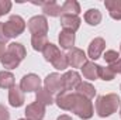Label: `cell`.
I'll return each mask as SVG.
<instances>
[{
  "label": "cell",
  "mask_w": 121,
  "mask_h": 120,
  "mask_svg": "<svg viewBox=\"0 0 121 120\" xmlns=\"http://www.w3.org/2000/svg\"><path fill=\"white\" fill-rule=\"evenodd\" d=\"M31 45L35 51H44V48L48 45L47 35H32L31 37Z\"/></svg>",
  "instance_id": "484cf974"
},
{
  "label": "cell",
  "mask_w": 121,
  "mask_h": 120,
  "mask_svg": "<svg viewBox=\"0 0 121 120\" xmlns=\"http://www.w3.org/2000/svg\"><path fill=\"white\" fill-rule=\"evenodd\" d=\"M76 99H78V93H75V92H60V93H58V96L55 99V103L62 110H70L72 112Z\"/></svg>",
  "instance_id": "8992f818"
},
{
  "label": "cell",
  "mask_w": 121,
  "mask_h": 120,
  "mask_svg": "<svg viewBox=\"0 0 121 120\" xmlns=\"http://www.w3.org/2000/svg\"><path fill=\"white\" fill-rule=\"evenodd\" d=\"M111 69H113V72L114 74H120L121 75V58L117 62H114V64H111V65H108Z\"/></svg>",
  "instance_id": "d6a6232c"
},
{
  "label": "cell",
  "mask_w": 121,
  "mask_h": 120,
  "mask_svg": "<svg viewBox=\"0 0 121 120\" xmlns=\"http://www.w3.org/2000/svg\"><path fill=\"white\" fill-rule=\"evenodd\" d=\"M51 64H52V66H54L55 69H58V71H65V69L69 66V65H68V60H66V55L62 54V52H60Z\"/></svg>",
  "instance_id": "4316f807"
},
{
  "label": "cell",
  "mask_w": 121,
  "mask_h": 120,
  "mask_svg": "<svg viewBox=\"0 0 121 120\" xmlns=\"http://www.w3.org/2000/svg\"><path fill=\"white\" fill-rule=\"evenodd\" d=\"M120 115H121V105H120Z\"/></svg>",
  "instance_id": "74e56055"
},
{
  "label": "cell",
  "mask_w": 121,
  "mask_h": 120,
  "mask_svg": "<svg viewBox=\"0 0 121 120\" xmlns=\"http://www.w3.org/2000/svg\"><path fill=\"white\" fill-rule=\"evenodd\" d=\"M9 37L6 35V32H4V23H0V44H3V45H6L7 42H9Z\"/></svg>",
  "instance_id": "4dcf8cb0"
},
{
  "label": "cell",
  "mask_w": 121,
  "mask_h": 120,
  "mask_svg": "<svg viewBox=\"0 0 121 120\" xmlns=\"http://www.w3.org/2000/svg\"><path fill=\"white\" fill-rule=\"evenodd\" d=\"M42 11L49 17H58V16H62V6H59L54 0L42 1Z\"/></svg>",
  "instance_id": "2e32d148"
},
{
  "label": "cell",
  "mask_w": 121,
  "mask_h": 120,
  "mask_svg": "<svg viewBox=\"0 0 121 120\" xmlns=\"http://www.w3.org/2000/svg\"><path fill=\"white\" fill-rule=\"evenodd\" d=\"M6 51H7V50H6V47H4L3 44H0V58L6 54Z\"/></svg>",
  "instance_id": "836d02e7"
},
{
  "label": "cell",
  "mask_w": 121,
  "mask_h": 120,
  "mask_svg": "<svg viewBox=\"0 0 121 120\" xmlns=\"http://www.w3.org/2000/svg\"><path fill=\"white\" fill-rule=\"evenodd\" d=\"M26 30V21L23 20V17L14 14L11 16L6 23H4V32L9 38H14L18 37L20 34H23V31Z\"/></svg>",
  "instance_id": "7a4b0ae2"
},
{
  "label": "cell",
  "mask_w": 121,
  "mask_h": 120,
  "mask_svg": "<svg viewBox=\"0 0 121 120\" xmlns=\"http://www.w3.org/2000/svg\"><path fill=\"white\" fill-rule=\"evenodd\" d=\"M0 17H1V16H0Z\"/></svg>",
  "instance_id": "ab89813d"
},
{
  "label": "cell",
  "mask_w": 121,
  "mask_h": 120,
  "mask_svg": "<svg viewBox=\"0 0 121 120\" xmlns=\"http://www.w3.org/2000/svg\"><path fill=\"white\" fill-rule=\"evenodd\" d=\"M45 116V106L38 102H32L26 107V119L28 120H42Z\"/></svg>",
  "instance_id": "8fae6325"
},
{
  "label": "cell",
  "mask_w": 121,
  "mask_h": 120,
  "mask_svg": "<svg viewBox=\"0 0 121 120\" xmlns=\"http://www.w3.org/2000/svg\"><path fill=\"white\" fill-rule=\"evenodd\" d=\"M120 89H121V86H120Z\"/></svg>",
  "instance_id": "f35d334b"
},
{
  "label": "cell",
  "mask_w": 121,
  "mask_h": 120,
  "mask_svg": "<svg viewBox=\"0 0 121 120\" xmlns=\"http://www.w3.org/2000/svg\"><path fill=\"white\" fill-rule=\"evenodd\" d=\"M103 58H104V61H106L108 65H111V64L117 62L121 57H120V52H117V51H114V50H108V51H106V52H104Z\"/></svg>",
  "instance_id": "f1b7e54d"
},
{
  "label": "cell",
  "mask_w": 121,
  "mask_h": 120,
  "mask_svg": "<svg viewBox=\"0 0 121 120\" xmlns=\"http://www.w3.org/2000/svg\"><path fill=\"white\" fill-rule=\"evenodd\" d=\"M0 120H10V113L3 105H0Z\"/></svg>",
  "instance_id": "1f68e13d"
},
{
  "label": "cell",
  "mask_w": 121,
  "mask_h": 120,
  "mask_svg": "<svg viewBox=\"0 0 121 120\" xmlns=\"http://www.w3.org/2000/svg\"><path fill=\"white\" fill-rule=\"evenodd\" d=\"M104 6L108 10L111 18L121 20V0H106Z\"/></svg>",
  "instance_id": "e0dca14e"
},
{
  "label": "cell",
  "mask_w": 121,
  "mask_h": 120,
  "mask_svg": "<svg viewBox=\"0 0 121 120\" xmlns=\"http://www.w3.org/2000/svg\"><path fill=\"white\" fill-rule=\"evenodd\" d=\"M65 55H66V60H68V65L70 68H82L87 62V57H86L85 51L80 50V48H75L73 47Z\"/></svg>",
  "instance_id": "5b68a950"
},
{
  "label": "cell",
  "mask_w": 121,
  "mask_h": 120,
  "mask_svg": "<svg viewBox=\"0 0 121 120\" xmlns=\"http://www.w3.org/2000/svg\"><path fill=\"white\" fill-rule=\"evenodd\" d=\"M24 102H26L24 92L21 90L20 86H13L11 89L9 90V103H10V106L20 107V106L24 105Z\"/></svg>",
  "instance_id": "4fadbf2b"
},
{
  "label": "cell",
  "mask_w": 121,
  "mask_h": 120,
  "mask_svg": "<svg viewBox=\"0 0 121 120\" xmlns=\"http://www.w3.org/2000/svg\"><path fill=\"white\" fill-rule=\"evenodd\" d=\"M120 55H121V44H120Z\"/></svg>",
  "instance_id": "d590c367"
},
{
  "label": "cell",
  "mask_w": 121,
  "mask_h": 120,
  "mask_svg": "<svg viewBox=\"0 0 121 120\" xmlns=\"http://www.w3.org/2000/svg\"><path fill=\"white\" fill-rule=\"evenodd\" d=\"M35 102L41 103L42 106H49V105H52L55 100H54L51 92H48L45 88H39V89L35 92Z\"/></svg>",
  "instance_id": "d6986e66"
},
{
  "label": "cell",
  "mask_w": 121,
  "mask_h": 120,
  "mask_svg": "<svg viewBox=\"0 0 121 120\" xmlns=\"http://www.w3.org/2000/svg\"><path fill=\"white\" fill-rule=\"evenodd\" d=\"M120 105L121 100L117 93H108V95L99 96L96 100V113L100 117H108L117 112Z\"/></svg>",
  "instance_id": "6da1fadb"
},
{
  "label": "cell",
  "mask_w": 121,
  "mask_h": 120,
  "mask_svg": "<svg viewBox=\"0 0 121 120\" xmlns=\"http://www.w3.org/2000/svg\"><path fill=\"white\" fill-rule=\"evenodd\" d=\"M104 50H106V41L101 37H96L94 40H91L90 44H89L87 55H89V58L96 61L101 57V54L104 52Z\"/></svg>",
  "instance_id": "30bf717a"
},
{
  "label": "cell",
  "mask_w": 121,
  "mask_h": 120,
  "mask_svg": "<svg viewBox=\"0 0 121 120\" xmlns=\"http://www.w3.org/2000/svg\"><path fill=\"white\" fill-rule=\"evenodd\" d=\"M44 88L51 92V93H60L63 92V88H62V76L59 74L54 72V74H49L45 81H44Z\"/></svg>",
  "instance_id": "9c48e42d"
},
{
  "label": "cell",
  "mask_w": 121,
  "mask_h": 120,
  "mask_svg": "<svg viewBox=\"0 0 121 120\" xmlns=\"http://www.w3.org/2000/svg\"><path fill=\"white\" fill-rule=\"evenodd\" d=\"M59 45L65 50H70L75 45V32L68 30H62L59 34Z\"/></svg>",
  "instance_id": "ac0fdd59"
},
{
  "label": "cell",
  "mask_w": 121,
  "mask_h": 120,
  "mask_svg": "<svg viewBox=\"0 0 121 120\" xmlns=\"http://www.w3.org/2000/svg\"><path fill=\"white\" fill-rule=\"evenodd\" d=\"M56 120H72V117H70V116H68V115H60Z\"/></svg>",
  "instance_id": "e575fe53"
},
{
  "label": "cell",
  "mask_w": 121,
  "mask_h": 120,
  "mask_svg": "<svg viewBox=\"0 0 121 120\" xmlns=\"http://www.w3.org/2000/svg\"><path fill=\"white\" fill-rule=\"evenodd\" d=\"M114 76H116V74L113 72V69L110 66H106V68L100 66L99 68V78L100 79H103V81H113Z\"/></svg>",
  "instance_id": "83f0119b"
},
{
  "label": "cell",
  "mask_w": 121,
  "mask_h": 120,
  "mask_svg": "<svg viewBox=\"0 0 121 120\" xmlns=\"http://www.w3.org/2000/svg\"><path fill=\"white\" fill-rule=\"evenodd\" d=\"M0 62H1V65H3L6 69H16V68L20 65L21 61L18 60L17 57H14V55H11L10 52L6 51V54L0 58Z\"/></svg>",
  "instance_id": "603a6c76"
},
{
  "label": "cell",
  "mask_w": 121,
  "mask_h": 120,
  "mask_svg": "<svg viewBox=\"0 0 121 120\" xmlns=\"http://www.w3.org/2000/svg\"><path fill=\"white\" fill-rule=\"evenodd\" d=\"M28 30L32 35H47L48 32V21L45 16H34L28 20Z\"/></svg>",
  "instance_id": "277c9868"
},
{
  "label": "cell",
  "mask_w": 121,
  "mask_h": 120,
  "mask_svg": "<svg viewBox=\"0 0 121 120\" xmlns=\"http://www.w3.org/2000/svg\"><path fill=\"white\" fill-rule=\"evenodd\" d=\"M59 54H60V50L55 45V44H51V42H48V45H47V47L44 48V51H42L44 60L48 61V62H52Z\"/></svg>",
  "instance_id": "d4e9b609"
},
{
  "label": "cell",
  "mask_w": 121,
  "mask_h": 120,
  "mask_svg": "<svg viewBox=\"0 0 121 120\" xmlns=\"http://www.w3.org/2000/svg\"><path fill=\"white\" fill-rule=\"evenodd\" d=\"M82 82L80 75L76 71H68L62 75V88L63 92H72L78 88V85Z\"/></svg>",
  "instance_id": "52a82bcc"
},
{
  "label": "cell",
  "mask_w": 121,
  "mask_h": 120,
  "mask_svg": "<svg viewBox=\"0 0 121 120\" xmlns=\"http://www.w3.org/2000/svg\"><path fill=\"white\" fill-rule=\"evenodd\" d=\"M20 88L23 92H37L41 88V78L35 74H27L23 76Z\"/></svg>",
  "instance_id": "ba28073f"
},
{
  "label": "cell",
  "mask_w": 121,
  "mask_h": 120,
  "mask_svg": "<svg viewBox=\"0 0 121 120\" xmlns=\"http://www.w3.org/2000/svg\"><path fill=\"white\" fill-rule=\"evenodd\" d=\"M11 9V1L10 0H0V16H4L10 11Z\"/></svg>",
  "instance_id": "f546056e"
},
{
  "label": "cell",
  "mask_w": 121,
  "mask_h": 120,
  "mask_svg": "<svg viewBox=\"0 0 121 120\" xmlns=\"http://www.w3.org/2000/svg\"><path fill=\"white\" fill-rule=\"evenodd\" d=\"M75 93H78L79 96H82L85 99L91 100L96 96V89H94V86L91 85L90 82H80L78 85V88L75 89Z\"/></svg>",
  "instance_id": "9a60e30c"
},
{
  "label": "cell",
  "mask_w": 121,
  "mask_h": 120,
  "mask_svg": "<svg viewBox=\"0 0 121 120\" xmlns=\"http://www.w3.org/2000/svg\"><path fill=\"white\" fill-rule=\"evenodd\" d=\"M16 83L14 75L10 71H0V88L3 89H11Z\"/></svg>",
  "instance_id": "7402d4cb"
},
{
  "label": "cell",
  "mask_w": 121,
  "mask_h": 120,
  "mask_svg": "<svg viewBox=\"0 0 121 120\" xmlns=\"http://www.w3.org/2000/svg\"><path fill=\"white\" fill-rule=\"evenodd\" d=\"M99 68L100 65L94 64V62H86L80 69H82V74H83V78L85 79H89V81H96L99 78Z\"/></svg>",
  "instance_id": "5bb4252c"
},
{
  "label": "cell",
  "mask_w": 121,
  "mask_h": 120,
  "mask_svg": "<svg viewBox=\"0 0 121 120\" xmlns=\"http://www.w3.org/2000/svg\"><path fill=\"white\" fill-rule=\"evenodd\" d=\"M7 52H10L11 55L17 57L20 61H23L26 58V55H27V51H26L24 45L20 44V42H10L9 47H7Z\"/></svg>",
  "instance_id": "ffe728a7"
},
{
  "label": "cell",
  "mask_w": 121,
  "mask_h": 120,
  "mask_svg": "<svg viewBox=\"0 0 121 120\" xmlns=\"http://www.w3.org/2000/svg\"><path fill=\"white\" fill-rule=\"evenodd\" d=\"M18 120H28V119H18Z\"/></svg>",
  "instance_id": "8d00e7d4"
},
{
  "label": "cell",
  "mask_w": 121,
  "mask_h": 120,
  "mask_svg": "<svg viewBox=\"0 0 121 120\" xmlns=\"http://www.w3.org/2000/svg\"><path fill=\"white\" fill-rule=\"evenodd\" d=\"M72 112H73L78 117H80V119L89 120V119H91V116H93V113H94L93 103H91V100L85 99V97H82V96L78 95V99H76V102H75V106H73Z\"/></svg>",
  "instance_id": "3957f363"
},
{
  "label": "cell",
  "mask_w": 121,
  "mask_h": 120,
  "mask_svg": "<svg viewBox=\"0 0 121 120\" xmlns=\"http://www.w3.org/2000/svg\"><path fill=\"white\" fill-rule=\"evenodd\" d=\"M80 18L79 16H72V14H62L60 16V26L63 30L76 32L80 27Z\"/></svg>",
  "instance_id": "7c38bea8"
},
{
  "label": "cell",
  "mask_w": 121,
  "mask_h": 120,
  "mask_svg": "<svg viewBox=\"0 0 121 120\" xmlns=\"http://www.w3.org/2000/svg\"><path fill=\"white\" fill-rule=\"evenodd\" d=\"M79 13H80V4L76 0H66L62 4V14L79 16Z\"/></svg>",
  "instance_id": "44dd1931"
},
{
  "label": "cell",
  "mask_w": 121,
  "mask_h": 120,
  "mask_svg": "<svg viewBox=\"0 0 121 120\" xmlns=\"http://www.w3.org/2000/svg\"><path fill=\"white\" fill-rule=\"evenodd\" d=\"M85 21L89 26H97L101 21V13L97 9H89L85 13Z\"/></svg>",
  "instance_id": "cb8c5ba5"
}]
</instances>
